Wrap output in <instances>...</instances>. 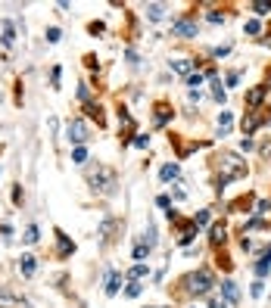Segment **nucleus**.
<instances>
[{"mask_svg": "<svg viewBox=\"0 0 271 308\" xmlns=\"http://www.w3.org/2000/svg\"><path fill=\"white\" fill-rule=\"evenodd\" d=\"M72 162L75 165H84V162H88V147H75L72 150Z\"/></svg>", "mask_w": 271, "mask_h": 308, "instance_id": "b1692460", "label": "nucleus"}, {"mask_svg": "<svg viewBox=\"0 0 271 308\" xmlns=\"http://www.w3.org/2000/svg\"><path fill=\"white\" fill-rule=\"evenodd\" d=\"M203 81H206V75H200V72L187 75V88H190V90H200V88H203Z\"/></svg>", "mask_w": 271, "mask_h": 308, "instance_id": "5701e85b", "label": "nucleus"}, {"mask_svg": "<svg viewBox=\"0 0 271 308\" xmlns=\"http://www.w3.org/2000/svg\"><path fill=\"white\" fill-rule=\"evenodd\" d=\"M268 268H271V259H265V255H262V259H259V264H256V274H259V277H265V274H268Z\"/></svg>", "mask_w": 271, "mask_h": 308, "instance_id": "2f4dec72", "label": "nucleus"}, {"mask_svg": "<svg viewBox=\"0 0 271 308\" xmlns=\"http://www.w3.org/2000/svg\"><path fill=\"white\" fill-rule=\"evenodd\" d=\"M122 286V274L118 271H106V296H115Z\"/></svg>", "mask_w": 271, "mask_h": 308, "instance_id": "4468645a", "label": "nucleus"}, {"mask_svg": "<svg viewBox=\"0 0 271 308\" xmlns=\"http://www.w3.org/2000/svg\"><path fill=\"white\" fill-rule=\"evenodd\" d=\"M165 13H168V6H165V3H143V16H147L150 22H162V19H165Z\"/></svg>", "mask_w": 271, "mask_h": 308, "instance_id": "6e6552de", "label": "nucleus"}, {"mask_svg": "<svg viewBox=\"0 0 271 308\" xmlns=\"http://www.w3.org/2000/svg\"><path fill=\"white\" fill-rule=\"evenodd\" d=\"M178 175H181V168H178V162H168V165H162V171H159V177L168 184V181H178Z\"/></svg>", "mask_w": 271, "mask_h": 308, "instance_id": "2eb2a0df", "label": "nucleus"}, {"mask_svg": "<svg viewBox=\"0 0 271 308\" xmlns=\"http://www.w3.org/2000/svg\"><path fill=\"white\" fill-rule=\"evenodd\" d=\"M218 293H222V299H225V302L231 305V308H237V305H240V289H237V284H234V280H222Z\"/></svg>", "mask_w": 271, "mask_h": 308, "instance_id": "423d86ee", "label": "nucleus"}, {"mask_svg": "<svg viewBox=\"0 0 271 308\" xmlns=\"http://www.w3.org/2000/svg\"><path fill=\"white\" fill-rule=\"evenodd\" d=\"M265 93H268V84H256L252 90H247V106H259L265 100Z\"/></svg>", "mask_w": 271, "mask_h": 308, "instance_id": "9b49d317", "label": "nucleus"}, {"mask_svg": "<svg viewBox=\"0 0 271 308\" xmlns=\"http://www.w3.org/2000/svg\"><path fill=\"white\" fill-rule=\"evenodd\" d=\"M13 202H16V205L22 202V187H19V184H16V190H13Z\"/></svg>", "mask_w": 271, "mask_h": 308, "instance_id": "49530a36", "label": "nucleus"}, {"mask_svg": "<svg viewBox=\"0 0 271 308\" xmlns=\"http://www.w3.org/2000/svg\"><path fill=\"white\" fill-rule=\"evenodd\" d=\"M259 31H262V25H259L256 19H249V22H247V34H259Z\"/></svg>", "mask_w": 271, "mask_h": 308, "instance_id": "58836bf2", "label": "nucleus"}, {"mask_svg": "<svg viewBox=\"0 0 271 308\" xmlns=\"http://www.w3.org/2000/svg\"><path fill=\"white\" fill-rule=\"evenodd\" d=\"M113 227H115V218H106L103 224H100V237L109 240V234H113Z\"/></svg>", "mask_w": 271, "mask_h": 308, "instance_id": "7c9ffc66", "label": "nucleus"}, {"mask_svg": "<svg viewBox=\"0 0 271 308\" xmlns=\"http://www.w3.org/2000/svg\"><path fill=\"white\" fill-rule=\"evenodd\" d=\"M212 97H215V103H225V97H227V93L222 90V81L218 78H212Z\"/></svg>", "mask_w": 271, "mask_h": 308, "instance_id": "cd10ccee", "label": "nucleus"}, {"mask_svg": "<svg viewBox=\"0 0 271 308\" xmlns=\"http://www.w3.org/2000/svg\"><path fill=\"white\" fill-rule=\"evenodd\" d=\"M66 140L75 143V147H84V143L90 140V128L84 118H69V125H66Z\"/></svg>", "mask_w": 271, "mask_h": 308, "instance_id": "20e7f679", "label": "nucleus"}, {"mask_svg": "<svg viewBox=\"0 0 271 308\" xmlns=\"http://www.w3.org/2000/svg\"><path fill=\"white\" fill-rule=\"evenodd\" d=\"M209 308H231L225 299H209Z\"/></svg>", "mask_w": 271, "mask_h": 308, "instance_id": "c03bdc74", "label": "nucleus"}, {"mask_svg": "<svg viewBox=\"0 0 271 308\" xmlns=\"http://www.w3.org/2000/svg\"><path fill=\"white\" fill-rule=\"evenodd\" d=\"M237 177H247V162L240 156H234V153H225L222 156V177H218V187L237 181Z\"/></svg>", "mask_w": 271, "mask_h": 308, "instance_id": "f03ea898", "label": "nucleus"}, {"mask_svg": "<svg viewBox=\"0 0 271 308\" xmlns=\"http://www.w3.org/2000/svg\"><path fill=\"white\" fill-rule=\"evenodd\" d=\"M168 68L187 78V75H193V72H197V59H172V63H168Z\"/></svg>", "mask_w": 271, "mask_h": 308, "instance_id": "0eeeda50", "label": "nucleus"}, {"mask_svg": "<svg viewBox=\"0 0 271 308\" xmlns=\"http://www.w3.org/2000/svg\"><path fill=\"white\" fill-rule=\"evenodd\" d=\"M56 243H59V259H66V255H72V252H75V243L63 234V230H56Z\"/></svg>", "mask_w": 271, "mask_h": 308, "instance_id": "f8f14e48", "label": "nucleus"}, {"mask_svg": "<svg viewBox=\"0 0 271 308\" xmlns=\"http://www.w3.org/2000/svg\"><path fill=\"white\" fill-rule=\"evenodd\" d=\"M150 252H153V249H150V246H147V243H143V240H140V243H137V246H134V259H137V262H143V259H150Z\"/></svg>", "mask_w": 271, "mask_h": 308, "instance_id": "412c9836", "label": "nucleus"}, {"mask_svg": "<svg viewBox=\"0 0 271 308\" xmlns=\"http://www.w3.org/2000/svg\"><path fill=\"white\" fill-rule=\"evenodd\" d=\"M206 19H209V22H212V25H222V22H225V13H218V10H212V13H209V16H206Z\"/></svg>", "mask_w": 271, "mask_h": 308, "instance_id": "c9c22d12", "label": "nucleus"}, {"mask_svg": "<svg viewBox=\"0 0 271 308\" xmlns=\"http://www.w3.org/2000/svg\"><path fill=\"white\" fill-rule=\"evenodd\" d=\"M249 293H252V296H256V299H259L262 293H265V284H262V280H256V284H252V286H249Z\"/></svg>", "mask_w": 271, "mask_h": 308, "instance_id": "e433bc0d", "label": "nucleus"}, {"mask_svg": "<svg viewBox=\"0 0 271 308\" xmlns=\"http://www.w3.org/2000/svg\"><path fill=\"white\" fill-rule=\"evenodd\" d=\"M187 289H190V296H197V299H206L209 293H212V286H215V280H212V274H209L206 268H200V271H193L187 274Z\"/></svg>", "mask_w": 271, "mask_h": 308, "instance_id": "7ed1b4c3", "label": "nucleus"}, {"mask_svg": "<svg viewBox=\"0 0 271 308\" xmlns=\"http://www.w3.org/2000/svg\"><path fill=\"white\" fill-rule=\"evenodd\" d=\"M231 125H234V115H231V112H227V109H225V112L218 115V134L225 137L227 131H231Z\"/></svg>", "mask_w": 271, "mask_h": 308, "instance_id": "a211bd4d", "label": "nucleus"}, {"mask_svg": "<svg viewBox=\"0 0 271 308\" xmlns=\"http://www.w3.org/2000/svg\"><path fill=\"white\" fill-rule=\"evenodd\" d=\"M249 10L256 16H268L271 13V0H256V3H249Z\"/></svg>", "mask_w": 271, "mask_h": 308, "instance_id": "6ab92c4d", "label": "nucleus"}, {"mask_svg": "<svg viewBox=\"0 0 271 308\" xmlns=\"http://www.w3.org/2000/svg\"><path fill=\"white\" fill-rule=\"evenodd\" d=\"M0 44H3V47H13L16 44V25L10 19L0 22Z\"/></svg>", "mask_w": 271, "mask_h": 308, "instance_id": "1a4fd4ad", "label": "nucleus"}, {"mask_svg": "<svg viewBox=\"0 0 271 308\" xmlns=\"http://www.w3.org/2000/svg\"><path fill=\"white\" fill-rule=\"evenodd\" d=\"M22 240H25L28 246H31V243H38V240H41V234H38V224H28V227H25V237H22Z\"/></svg>", "mask_w": 271, "mask_h": 308, "instance_id": "4be33fe9", "label": "nucleus"}, {"mask_svg": "<svg viewBox=\"0 0 271 308\" xmlns=\"http://www.w3.org/2000/svg\"><path fill=\"white\" fill-rule=\"evenodd\" d=\"M88 184H90V190L100 193V196H113L115 187H118V177H115L113 168H106V165L97 162L94 168H88Z\"/></svg>", "mask_w": 271, "mask_h": 308, "instance_id": "f257e3e1", "label": "nucleus"}, {"mask_svg": "<svg viewBox=\"0 0 271 308\" xmlns=\"http://www.w3.org/2000/svg\"><path fill=\"white\" fill-rule=\"evenodd\" d=\"M225 234H227V227L225 224H212V246H218V243H225Z\"/></svg>", "mask_w": 271, "mask_h": 308, "instance_id": "aec40b11", "label": "nucleus"}, {"mask_svg": "<svg viewBox=\"0 0 271 308\" xmlns=\"http://www.w3.org/2000/svg\"><path fill=\"white\" fill-rule=\"evenodd\" d=\"M88 31H90V34H100V31H103V22H90Z\"/></svg>", "mask_w": 271, "mask_h": 308, "instance_id": "a18cd8bd", "label": "nucleus"}, {"mask_svg": "<svg viewBox=\"0 0 271 308\" xmlns=\"http://www.w3.org/2000/svg\"><path fill=\"white\" fill-rule=\"evenodd\" d=\"M128 277H131V280H143V277H150V264H147V262H137V264H134V268L128 271Z\"/></svg>", "mask_w": 271, "mask_h": 308, "instance_id": "dca6fc26", "label": "nucleus"}, {"mask_svg": "<svg viewBox=\"0 0 271 308\" xmlns=\"http://www.w3.org/2000/svg\"><path fill=\"white\" fill-rule=\"evenodd\" d=\"M237 84H240V72H231L227 75V88H237Z\"/></svg>", "mask_w": 271, "mask_h": 308, "instance_id": "79ce46f5", "label": "nucleus"}, {"mask_svg": "<svg viewBox=\"0 0 271 308\" xmlns=\"http://www.w3.org/2000/svg\"><path fill=\"white\" fill-rule=\"evenodd\" d=\"M268 209H271L268 199H259V202H256V215H268Z\"/></svg>", "mask_w": 271, "mask_h": 308, "instance_id": "f704fd0d", "label": "nucleus"}, {"mask_svg": "<svg viewBox=\"0 0 271 308\" xmlns=\"http://www.w3.org/2000/svg\"><path fill=\"white\" fill-rule=\"evenodd\" d=\"M131 143H134L137 150H147V147H150V137H147V134H137V137H134Z\"/></svg>", "mask_w": 271, "mask_h": 308, "instance_id": "473e14b6", "label": "nucleus"}, {"mask_svg": "<svg viewBox=\"0 0 271 308\" xmlns=\"http://www.w3.org/2000/svg\"><path fill=\"white\" fill-rule=\"evenodd\" d=\"M227 53H231V44H225V47H215V50H212V56H215V59H222V56H227Z\"/></svg>", "mask_w": 271, "mask_h": 308, "instance_id": "4c0bfd02", "label": "nucleus"}, {"mask_svg": "<svg viewBox=\"0 0 271 308\" xmlns=\"http://www.w3.org/2000/svg\"><path fill=\"white\" fill-rule=\"evenodd\" d=\"M78 100L81 103H90V88H88V84H78Z\"/></svg>", "mask_w": 271, "mask_h": 308, "instance_id": "72a5a7b5", "label": "nucleus"}, {"mask_svg": "<svg viewBox=\"0 0 271 308\" xmlns=\"http://www.w3.org/2000/svg\"><path fill=\"white\" fill-rule=\"evenodd\" d=\"M156 240H159V237H156V227H153V224H147V230H143V243H147L150 249H153V246H156Z\"/></svg>", "mask_w": 271, "mask_h": 308, "instance_id": "a878e982", "label": "nucleus"}, {"mask_svg": "<svg viewBox=\"0 0 271 308\" xmlns=\"http://www.w3.org/2000/svg\"><path fill=\"white\" fill-rule=\"evenodd\" d=\"M156 205H159V209H165V212H168V209H172V199H168V196L162 193V196L156 199Z\"/></svg>", "mask_w": 271, "mask_h": 308, "instance_id": "a19ab883", "label": "nucleus"}, {"mask_svg": "<svg viewBox=\"0 0 271 308\" xmlns=\"http://www.w3.org/2000/svg\"><path fill=\"white\" fill-rule=\"evenodd\" d=\"M197 34H200V22L193 19V16H181V19L172 22V38L190 41V38H197Z\"/></svg>", "mask_w": 271, "mask_h": 308, "instance_id": "39448f33", "label": "nucleus"}, {"mask_svg": "<svg viewBox=\"0 0 271 308\" xmlns=\"http://www.w3.org/2000/svg\"><path fill=\"white\" fill-rule=\"evenodd\" d=\"M187 97H190V103H200V100H203V90H190Z\"/></svg>", "mask_w": 271, "mask_h": 308, "instance_id": "09e8293b", "label": "nucleus"}, {"mask_svg": "<svg viewBox=\"0 0 271 308\" xmlns=\"http://www.w3.org/2000/svg\"><path fill=\"white\" fill-rule=\"evenodd\" d=\"M84 112H88V118H97V125H103V122H106V118H103V109H100L94 100L84 103Z\"/></svg>", "mask_w": 271, "mask_h": 308, "instance_id": "f3484780", "label": "nucleus"}, {"mask_svg": "<svg viewBox=\"0 0 271 308\" xmlns=\"http://www.w3.org/2000/svg\"><path fill=\"white\" fill-rule=\"evenodd\" d=\"M50 78H53V88H59V66H53V72H50Z\"/></svg>", "mask_w": 271, "mask_h": 308, "instance_id": "de8ad7c7", "label": "nucleus"}, {"mask_svg": "<svg viewBox=\"0 0 271 308\" xmlns=\"http://www.w3.org/2000/svg\"><path fill=\"white\" fill-rule=\"evenodd\" d=\"M252 147H256V140H252V137H243V140H240V150H243V153H249Z\"/></svg>", "mask_w": 271, "mask_h": 308, "instance_id": "ea45409f", "label": "nucleus"}, {"mask_svg": "<svg viewBox=\"0 0 271 308\" xmlns=\"http://www.w3.org/2000/svg\"><path fill=\"white\" fill-rule=\"evenodd\" d=\"M172 196H175V199H184L187 193H184V187H181V184H175V187H172Z\"/></svg>", "mask_w": 271, "mask_h": 308, "instance_id": "37998d69", "label": "nucleus"}, {"mask_svg": "<svg viewBox=\"0 0 271 308\" xmlns=\"http://www.w3.org/2000/svg\"><path fill=\"white\" fill-rule=\"evenodd\" d=\"M193 224H197V227H206V224H209V209H200L197 215H193Z\"/></svg>", "mask_w": 271, "mask_h": 308, "instance_id": "c85d7f7f", "label": "nucleus"}, {"mask_svg": "<svg viewBox=\"0 0 271 308\" xmlns=\"http://www.w3.org/2000/svg\"><path fill=\"white\" fill-rule=\"evenodd\" d=\"M140 293H143V284H140V280H131L128 289H125V296H128V299H137Z\"/></svg>", "mask_w": 271, "mask_h": 308, "instance_id": "393cba45", "label": "nucleus"}, {"mask_svg": "<svg viewBox=\"0 0 271 308\" xmlns=\"http://www.w3.org/2000/svg\"><path fill=\"white\" fill-rule=\"evenodd\" d=\"M35 271H38V259H35V255H28V252H25L22 259H19V274H22V277H31Z\"/></svg>", "mask_w": 271, "mask_h": 308, "instance_id": "9d476101", "label": "nucleus"}, {"mask_svg": "<svg viewBox=\"0 0 271 308\" xmlns=\"http://www.w3.org/2000/svg\"><path fill=\"white\" fill-rule=\"evenodd\" d=\"M262 125V118L259 115H243V122H240V128H243V137H252V134H256V128Z\"/></svg>", "mask_w": 271, "mask_h": 308, "instance_id": "ddd939ff", "label": "nucleus"}, {"mask_svg": "<svg viewBox=\"0 0 271 308\" xmlns=\"http://www.w3.org/2000/svg\"><path fill=\"white\" fill-rule=\"evenodd\" d=\"M168 122V106H165V103H159V106H156V125H165Z\"/></svg>", "mask_w": 271, "mask_h": 308, "instance_id": "c756f323", "label": "nucleus"}, {"mask_svg": "<svg viewBox=\"0 0 271 308\" xmlns=\"http://www.w3.org/2000/svg\"><path fill=\"white\" fill-rule=\"evenodd\" d=\"M44 38H47V44H59V38H63V31H59L56 25H50V28L44 31Z\"/></svg>", "mask_w": 271, "mask_h": 308, "instance_id": "bb28decb", "label": "nucleus"}]
</instances>
